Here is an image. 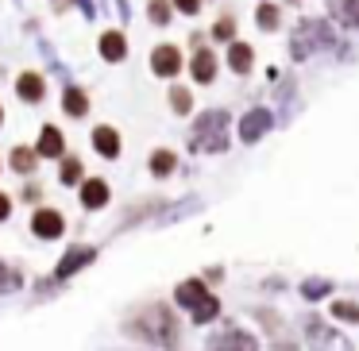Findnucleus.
Segmentation results:
<instances>
[{"mask_svg":"<svg viewBox=\"0 0 359 351\" xmlns=\"http://www.w3.org/2000/svg\"><path fill=\"white\" fill-rule=\"evenodd\" d=\"M128 332L147 343H158V347H174L178 343V317L166 305H147L143 312H135L128 320Z\"/></svg>","mask_w":359,"mask_h":351,"instance_id":"obj_1","label":"nucleus"},{"mask_svg":"<svg viewBox=\"0 0 359 351\" xmlns=\"http://www.w3.org/2000/svg\"><path fill=\"white\" fill-rule=\"evenodd\" d=\"M178 301L186 305V312L197 320V324H205V320H212L220 312V301L197 278H189V282H182V286H178Z\"/></svg>","mask_w":359,"mask_h":351,"instance_id":"obj_2","label":"nucleus"},{"mask_svg":"<svg viewBox=\"0 0 359 351\" xmlns=\"http://www.w3.org/2000/svg\"><path fill=\"white\" fill-rule=\"evenodd\" d=\"M224 124H228V112L212 109L197 120V132H194V151H224L228 139H224Z\"/></svg>","mask_w":359,"mask_h":351,"instance_id":"obj_3","label":"nucleus"},{"mask_svg":"<svg viewBox=\"0 0 359 351\" xmlns=\"http://www.w3.org/2000/svg\"><path fill=\"white\" fill-rule=\"evenodd\" d=\"M328 43H332L328 24H320V20H305V24H297V32H294V58H309L317 47H328Z\"/></svg>","mask_w":359,"mask_h":351,"instance_id":"obj_4","label":"nucleus"},{"mask_svg":"<svg viewBox=\"0 0 359 351\" xmlns=\"http://www.w3.org/2000/svg\"><path fill=\"white\" fill-rule=\"evenodd\" d=\"M209 351H259V343H255V336L240 332V328H228V332L209 340Z\"/></svg>","mask_w":359,"mask_h":351,"instance_id":"obj_5","label":"nucleus"},{"mask_svg":"<svg viewBox=\"0 0 359 351\" xmlns=\"http://www.w3.org/2000/svg\"><path fill=\"white\" fill-rule=\"evenodd\" d=\"M32 228H35L39 240H58V235L66 232V220H62V212H55V209H39L32 216Z\"/></svg>","mask_w":359,"mask_h":351,"instance_id":"obj_6","label":"nucleus"},{"mask_svg":"<svg viewBox=\"0 0 359 351\" xmlns=\"http://www.w3.org/2000/svg\"><path fill=\"white\" fill-rule=\"evenodd\" d=\"M151 66H155V74H163V78H174V74L182 70L178 47H155L151 50Z\"/></svg>","mask_w":359,"mask_h":351,"instance_id":"obj_7","label":"nucleus"},{"mask_svg":"<svg viewBox=\"0 0 359 351\" xmlns=\"http://www.w3.org/2000/svg\"><path fill=\"white\" fill-rule=\"evenodd\" d=\"M93 259H97V251H93V247H74L70 255H66L62 263H58L55 278H58V282H66L74 270H81V266H86V263H93Z\"/></svg>","mask_w":359,"mask_h":351,"instance_id":"obj_8","label":"nucleus"},{"mask_svg":"<svg viewBox=\"0 0 359 351\" xmlns=\"http://www.w3.org/2000/svg\"><path fill=\"white\" fill-rule=\"evenodd\" d=\"M266 128H271V112L266 109H255V112H248V116H243V124H240V135L248 143H255L259 135L266 132Z\"/></svg>","mask_w":359,"mask_h":351,"instance_id":"obj_9","label":"nucleus"},{"mask_svg":"<svg viewBox=\"0 0 359 351\" xmlns=\"http://www.w3.org/2000/svg\"><path fill=\"white\" fill-rule=\"evenodd\" d=\"M16 93L24 97V101H43V93H47V81L39 78V74H20V81H16Z\"/></svg>","mask_w":359,"mask_h":351,"instance_id":"obj_10","label":"nucleus"},{"mask_svg":"<svg viewBox=\"0 0 359 351\" xmlns=\"http://www.w3.org/2000/svg\"><path fill=\"white\" fill-rule=\"evenodd\" d=\"M194 78L201 81V85H209V81L217 78V55H212V50H197L194 55Z\"/></svg>","mask_w":359,"mask_h":351,"instance_id":"obj_11","label":"nucleus"},{"mask_svg":"<svg viewBox=\"0 0 359 351\" xmlns=\"http://www.w3.org/2000/svg\"><path fill=\"white\" fill-rule=\"evenodd\" d=\"M93 147L101 151L104 158H116V155H120V135H116V128H97V132H93Z\"/></svg>","mask_w":359,"mask_h":351,"instance_id":"obj_12","label":"nucleus"},{"mask_svg":"<svg viewBox=\"0 0 359 351\" xmlns=\"http://www.w3.org/2000/svg\"><path fill=\"white\" fill-rule=\"evenodd\" d=\"M104 201H109V186H104L101 178H93V181L81 186V205H86V209H101Z\"/></svg>","mask_w":359,"mask_h":351,"instance_id":"obj_13","label":"nucleus"},{"mask_svg":"<svg viewBox=\"0 0 359 351\" xmlns=\"http://www.w3.org/2000/svg\"><path fill=\"white\" fill-rule=\"evenodd\" d=\"M66 151V139H62V132L58 128H43V135H39V155H47V158H58Z\"/></svg>","mask_w":359,"mask_h":351,"instance_id":"obj_14","label":"nucleus"},{"mask_svg":"<svg viewBox=\"0 0 359 351\" xmlns=\"http://www.w3.org/2000/svg\"><path fill=\"white\" fill-rule=\"evenodd\" d=\"M101 55L109 58V62H120V58L128 55L124 35H120V32H104V35H101Z\"/></svg>","mask_w":359,"mask_h":351,"instance_id":"obj_15","label":"nucleus"},{"mask_svg":"<svg viewBox=\"0 0 359 351\" xmlns=\"http://www.w3.org/2000/svg\"><path fill=\"white\" fill-rule=\"evenodd\" d=\"M251 62H255V55H251L248 43H232V50H228V66H232L236 74L251 70Z\"/></svg>","mask_w":359,"mask_h":351,"instance_id":"obj_16","label":"nucleus"},{"mask_svg":"<svg viewBox=\"0 0 359 351\" xmlns=\"http://www.w3.org/2000/svg\"><path fill=\"white\" fill-rule=\"evenodd\" d=\"M332 12L340 16V24L359 27V0H336V4H332Z\"/></svg>","mask_w":359,"mask_h":351,"instance_id":"obj_17","label":"nucleus"},{"mask_svg":"<svg viewBox=\"0 0 359 351\" xmlns=\"http://www.w3.org/2000/svg\"><path fill=\"white\" fill-rule=\"evenodd\" d=\"M170 170H174V151H155V155H151V174L166 178Z\"/></svg>","mask_w":359,"mask_h":351,"instance_id":"obj_18","label":"nucleus"},{"mask_svg":"<svg viewBox=\"0 0 359 351\" xmlns=\"http://www.w3.org/2000/svg\"><path fill=\"white\" fill-rule=\"evenodd\" d=\"M332 317L348 320V324H359V305L355 301H332Z\"/></svg>","mask_w":359,"mask_h":351,"instance_id":"obj_19","label":"nucleus"},{"mask_svg":"<svg viewBox=\"0 0 359 351\" xmlns=\"http://www.w3.org/2000/svg\"><path fill=\"white\" fill-rule=\"evenodd\" d=\"M62 104H66V112H70V116H86V93H81V89H70V93L62 97Z\"/></svg>","mask_w":359,"mask_h":351,"instance_id":"obj_20","label":"nucleus"},{"mask_svg":"<svg viewBox=\"0 0 359 351\" xmlns=\"http://www.w3.org/2000/svg\"><path fill=\"white\" fill-rule=\"evenodd\" d=\"M32 166H35V151H27V147H16V151H12V170L27 174Z\"/></svg>","mask_w":359,"mask_h":351,"instance_id":"obj_21","label":"nucleus"},{"mask_svg":"<svg viewBox=\"0 0 359 351\" xmlns=\"http://www.w3.org/2000/svg\"><path fill=\"white\" fill-rule=\"evenodd\" d=\"M170 109L174 112H189V109H194V97H189V89H170Z\"/></svg>","mask_w":359,"mask_h":351,"instance_id":"obj_22","label":"nucleus"},{"mask_svg":"<svg viewBox=\"0 0 359 351\" xmlns=\"http://www.w3.org/2000/svg\"><path fill=\"white\" fill-rule=\"evenodd\" d=\"M259 27H266V32L278 27V8H274V4H263V8H259Z\"/></svg>","mask_w":359,"mask_h":351,"instance_id":"obj_23","label":"nucleus"},{"mask_svg":"<svg viewBox=\"0 0 359 351\" xmlns=\"http://www.w3.org/2000/svg\"><path fill=\"white\" fill-rule=\"evenodd\" d=\"M151 20H155V24H166V20H170V8H166V0H151Z\"/></svg>","mask_w":359,"mask_h":351,"instance_id":"obj_24","label":"nucleus"},{"mask_svg":"<svg viewBox=\"0 0 359 351\" xmlns=\"http://www.w3.org/2000/svg\"><path fill=\"white\" fill-rule=\"evenodd\" d=\"M81 178V163L78 158H66L62 163V181H78Z\"/></svg>","mask_w":359,"mask_h":351,"instance_id":"obj_25","label":"nucleus"},{"mask_svg":"<svg viewBox=\"0 0 359 351\" xmlns=\"http://www.w3.org/2000/svg\"><path fill=\"white\" fill-rule=\"evenodd\" d=\"M232 32H236V24L232 20H217V24H212V35H217V39H232Z\"/></svg>","mask_w":359,"mask_h":351,"instance_id":"obj_26","label":"nucleus"},{"mask_svg":"<svg viewBox=\"0 0 359 351\" xmlns=\"http://www.w3.org/2000/svg\"><path fill=\"white\" fill-rule=\"evenodd\" d=\"M16 270H8V266H4V263H0V289H16Z\"/></svg>","mask_w":359,"mask_h":351,"instance_id":"obj_27","label":"nucleus"},{"mask_svg":"<svg viewBox=\"0 0 359 351\" xmlns=\"http://www.w3.org/2000/svg\"><path fill=\"white\" fill-rule=\"evenodd\" d=\"M302 294H305V297H325V294H328V282H313V286L305 282V289H302Z\"/></svg>","mask_w":359,"mask_h":351,"instance_id":"obj_28","label":"nucleus"},{"mask_svg":"<svg viewBox=\"0 0 359 351\" xmlns=\"http://www.w3.org/2000/svg\"><path fill=\"white\" fill-rule=\"evenodd\" d=\"M309 332H313V340H317V343H328V328L325 324H309Z\"/></svg>","mask_w":359,"mask_h":351,"instance_id":"obj_29","label":"nucleus"},{"mask_svg":"<svg viewBox=\"0 0 359 351\" xmlns=\"http://www.w3.org/2000/svg\"><path fill=\"white\" fill-rule=\"evenodd\" d=\"M174 4H178L182 12H197V8H201V0H174Z\"/></svg>","mask_w":359,"mask_h":351,"instance_id":"obj_30","label":"nucleus"},{"mask_svg":"<svg viewBox=\"0 0 359 351\" xmlns=\"http://www.w3.org/2000/svg\"><path fill=\"white\" fill-rule=\"evenodd\" d=\"M8 212H12V201H8V197H4V193H0V220L8 216Z\"/></svg>","mask_w":359,"mask_h":351,"instance_id":"obj_31","label":"nucleus"},{"mask_svg":"<svg viewBox=\"0 0 359 351\" xmlns=\"http://www.w3.org/2000/svg\"><path fill=\"white\" fill-rule=\"evenodd\" d=\"M0 120H4V112H0Z\"/></svg>","mask_w":359,"mask_h":351,"instance_id":"obj_32","label":"nucleus"}]
</instances>
